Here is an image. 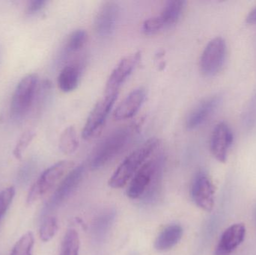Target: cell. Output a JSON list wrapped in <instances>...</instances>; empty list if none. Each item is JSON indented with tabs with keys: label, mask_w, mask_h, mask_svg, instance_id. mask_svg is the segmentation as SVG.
Instances as JSON below:
<instances>
[{
	"label": "cell",
	"mask_w": 256,
	"mask_h": 255,
	"mask_svg": "<svg viewBox=\"0 0 256 255\" xmlns=\"http://www.w3.org/2000/svg\"><path fill=\"white\" fill-rule=\"evenodd\" d=\"M142 118L130 123L110 133L97 147L90 161L92 170H97L121 154L142 126Z\"/></svg>",
	"instance_id": "cell-1"
},
{
	"label": "cell",
	"mask_w": 256,
	"mask_h": 255,
	"mask_svg": "<svg viewBox=\"0 0 256 255\" xmlns=\"http://www.w3.org/2000/svg\"><path fill=\"white\" fill-rule=\"evenodd\" d=\"M162 155L148 159L131 179L127 191L128 197L134 200L142 197L152 200L158 193L162 178Z\"/></svg>",
	"instance_id": "cell-2"
},
{
	"label": "cell",
	"mask_w": 256,
	"mask_h": 255,
	"mask_svg": "<svg viewBox=\"0 0 256 255\" xmlns=\"http://www.w3.org/2000/svg\"><path fill=\"white\" fill-rule=\"evenodd\" d=\"M160 145V141L152 137L142 144L123 160L116 169L109 181V186L114 189L126 187L128 181L138 172L143 164L152 157Z\"/></svg>",
	"instance_id": "cell-3"
},
{
	"label": "cell",
	"mask_w": 256,
	"mask_h": 255,
	"mask_svg": "<svg viewBox=\"0 0 256 255\" xmlns=\"http://www.w3.org/2000/svg\"><path fill=\"white\" fill-rule=\"evenodd\" d=\"M38 76L36 73L22 78L15 88L10 102V118L16 122L22 121L34 106L38 90Z\"/></svg>",
	"instance_id": "cell-4"
},
{
	"label": "cell",
	"mask_w": 256,
	"mask_h": 255,
	"mask_svg": "<svg viewBox=\"0 0 256 255\" xmlns=\"http://www.w3.org/2000/svg\"><path fill=\"white\" fill-rule=\"evenodd\" d=\"M74 167V163L62 160L52 165L44 171L32 187L27 197V203L32 205L48 193L56 184Z\"/></svg>",
	"instance_id": "cell-5"
},
{
	"label": "cell",
	"mask_w": 256,
	"mask_h": 255,
	"mask_svg": "<svg viewBox=\"0 0 256 255\" xmlns=\"http://www.w3.org/2000/svg\"><path fill=\"white\" fill-rule=\"evenodd\" d=\"M118 96V93L104 94L94 105L82 129V136L84 139L90 140L100 135Z\"/></svg>",
	"instance_id": "cell-6"
},
{
	"label": "cell",
	"mask_w": 256,
	"mask_h": 255,
	"mask_svg": "<svg viewBox=\"0 0 256 255\" xmlns=\"http://www.w3.org/2000/svg\"><path fill=\"white\" fill-rule=\"evenodd\" d=\"M85 172V166L80 165L76 168H74L62 181L58 188L54 192L50 199H49L43 211L42 216L43 218L50 215V213L55 211L61 206L78 188L80 184Z\"/></svg>",
	"instance_id": "cell-7"
},
{
	"label": "cell",
	"mask_w": 256,
	"mask_h": 255,
	"mask_svg": "<svg viewBox=\"0 0 256 255\" xmlns=\"http://www.w3.org/2000/svg\"><path fill=\"white\" fill-rule=\"evenodd\" d=\"M226 58V44L222 37H216L208 43L200 58V70L206 76H214L220 71Z\"/></svg>",
	"instance_id": "cell-8"
},
{
	"label": "cell",
	"mask_w": 256,
	"mask_h": 255,
	"mask_svg": "<svg viewBox=\"0 0 256 255\" xmlns=\"http://www.w3.org/2000/svg\"><path fill=\"white\" fill-rule=\"evenodd\" d=\"M142 53L140 51L132 52L124 57L110 75L105 87V94L120 93L122 85L132 74L140 63Z\"/></svg>",
	"instance_id": "cell-9"
},
{
	"label": "cell",
	"mask_w": 256,
	"mask_h": 255,
	"mask_svg": "<svg viewBox=\"0 0 256 255\" xmlns=\"http://www.w3.org/2000/svg\"><path fill=\"white\" fill-rule=\"evenodd\" d=\"M215 187L208 175L198 172L191 187V196L196 206L206 212H212L214 206Z\"/></svg>",
	"instance_id": "cell-10"
},
{
	"label": "cell",
	"mask_w": 256,
	"mask_h": 255,
	"mask_svg": "<svg viewBox=\"0 0 256 255\" xmlns=\"http://www.w3.org/2000/svg\"><path fill=\"white\" fill-rule=\"evenodd\" d=\"M120 16V7L114 1L104 2L99 7L94 19V30L99 37H110L114 34Z\"/></svg>",
	"instance_id": "cell-11"
},
{
	"label": "cell",
	"mask_w": 256,
	"mask_h": 255,
	"mask_svg": "<svg viewBox=\"0 0 256 255\" xmlns=\"http://www.w3.org/2000/svg\"><path fill=\"white\" fill-rule=\"evenodd\" d=\"M232 142L233 133L228 124L225 122L218 123L210 136V149L212 155L220 163H225Z\"/></svg>",
	"instance_id": "cell-12"
},
{
	"label": "cell",
	"mask_w": 256,
	"mask_h": 255,
	"mask_svg": "<svg viewBox=\"0 0 256 255\" xmlns=\"http://www.w3.org/2000/svg\"><path fill=\"white\" fill-rule=\"evenodd\" d=\"M221 102L220 95L210 96L200 101L192 109L186 120L188 130H196L204 124L216 111Z\"/></svg>",
	"instance_id": "cell-13"
},
{
	"label": "cell",
	"mask_w": 256,
	"mask_h": 255,
	"mask_svg": "<svg viewBox=\"0 0 256 255\" xmlns=\"http://www.w3.org/2000/svg\"><path fill=\"white\" fill-rule=\"evenodd\" d=\"M146 98V91L144 88L132 90L127 97L120 103L114 112L115 121H121L130 119L141 109Z\"/></svg>",
	"instance_id": "cell-14"
},
{
	"label": "cell",
	"mask_w": 256,
	"mask_h": 255,
	"mask_svg": "<svg viewBox=\"0 0 256 255\" xmlns=\"http://www.w3.org/2000/svg\"><path fill=\"white\" fill-rule=\"evenodd\" d=\"M246 227L238 223L228 227L221 235L215 255H230L244 241Z\"/></svg>",
	"instance_id": "cell-15"
},
{
	"label": "cell",
	"mask_w": 256,
	"mask_h": 255,
	"mask_svg": "<svg viewBox=\"0 0 256 255\" xmlns=\"http://www.w3.org/2000/svg\"><path fill=\"white\" fill-rule=\"evenodd\" d=\"M183 229L179 225L166 227L155 240L154 248L159 252H166L174 248L182 240Z\"/></svg>",
	"instance_id": "cell-16"
},
{
	"label": "cell",
	"mask_w": 256,
	"mask_h": 255,
	"mask_svg": "<svg viewBox=\"0 0 256 255\" xmlns=\"http://www.w3.org/2000/svg\"><path fill=\"white\" fill-rule=\"evenodd\" d=\"M186 1L183 0H172L167 1L158 16L160 18L165 28L172 26L178 22L186 8Z\"/></svg>",
	"instance_id": "cell-17"
},
{
	"label": "cell",
	"mask_w": 256,
	"mask_h": 255,
	"mask_svg": "<svg viewBox=\"0 0 256 255\" xmlns=\"http://www.w3.org/2000/svg\"><path fill=\"white\" fill-rule=\"evenodd\" d=\"M81 69L76 64L66 66L58 76V86L64 93L74 91L80 80Z\"/></svg>",
	"instance_id": "cell-18"
},
{
	"label": "cell",
	"mask_w": 256,
	"mask_h": 255,
	"mask_svg": "<svg viewBox=\"0 0 256 255\" xmlns=\"http://www.w3.org/2000/svg\"><path fill=\"white\" fill-rule=\"evenodd\" d=\"M115 218V212L105 211L97 217L92 226V234L96 241H102L109 233Z\"/></svg>",
	"instance_id": "cell-19"
},
{
	"label": "cell",
	"mask_w": 256,
	"mask_h": 255,
	"mask_svg": "<svg viewBox=\"0 0 256 255\" xmlns=\"http://www.w3.org/2000/svg\"><path fill=\"white\" fill-rule=\"evenodd\" d=\"M79 148L78 132L73 126L68 127L60 138V148L64 154H73Z\"/></svg>",
	"instance_id": "cell-20"
},
{
	"label": "cell",
	"mask_w": 256,
	"mask_h": 255,
	"mask_svg": "<svg viewBox=\"0 0 256 255\" xmlns=\"http://www.w3.org/2000/svg\"><path fill=\"white\" fill-rule=\"evenodd\" d=\"M79 235L74 229H69L63 239L60 255H79Z\"/></svg>",
	"instance_id": "cell-21"
},
{
	"label": "cell",
	"mask_w": 256,
	"mask_h": 255,
	"mask_svg": "<svg viewBox=\"0 0 256 255\" xmlns=\"http://www.w3.org/2000/svg\"><path fill=\"white\" fill-rule=\"evenodd\" d=\"M87 35L85 29H76L69 35L66 42V49L68 53H74L80 50L86 43Z\"/></svg>",
	"instance_id": "cell-22"
},
{
	"label": "cell",
	"mask_w": 256,
	"mask_h": 255,
	"mask_svg": "<svg viewBox=\"0 0 256 255\" xmlns=\"http://www.w3.org/2000/svg\"><path fill=\"white\" fill-rule=\"evenodd\" d=\"M58 230V221L54 216H48L42 220V226L39 231L40 239L43 242H49L54 238Z\"/></svg>",
	"instance_id": "cell-23"
},
{
	"label": "cell",
	"mask_w": 256,
	"mask_h": 255,
	"mask_svg": "<svg viewBox=\"0 0 256 255\" xmlns=\"http://www.w3.org/2000/svg\"><path fill=\"white\" fill-rule=\"evenodd\" d=\"M34 242L33 234L27 232L16 243L10 255H32Z\"/></svg>",
	"instance_id": "cell-24"
},
{
	"label": "cell",
	"mask_w": 256,
	"mask_h": 255,
	"mask_svg": "<svg viewBox=\"0 0 256 255\" xmlns=\"http://www.w3.org/2000/svg\"><path fill=\"white\" fill-rule=\"evenodd\" d=\"M34 136H36V133L31 130H26L21 135L14 149L13 154L15 158L18 159V160H20L22 158V154L28 148V145L34 139Z\"/></svg>",
	"instance_id": "cell-25"
},
{
	"label": "cell",
	"mask_w": 256,
	"mask_h": 255,
	"mask_svg": "<svg viewBox=\"0 0 256 255\" xmlns=\"http://www.w3.org/2000/svg\"><path fill=\"white\" fill-rule=\"evenodd\" d=\"M36 169V165L34 161L28 160V161L26 162L21 166L19 172H18V177H16L18 184H20V185H26V184H28L32 178Z\"/></svg>",
	"instance_id": "cell-26"
},
{
	"label": "cell",
	"mask_w": 256,
	"mask_h": 255,
	"mask_svg": "<svg viewBox=\"0 0 256 255\" xmlns=\"http://www.w3.org/2000/svg\"><path fill=\"white\" fill-rule=\"evenodd\" d=\"M164 23L158 15L148 18L143 22L142 30L146 35H153L158 34L160 31L164 29Z\"/></svg>",
	"instance_id": "cell-27"
},
{
	"label": "cell",
	"mask_w": 256,
	"mask_h": 255,
	"mask_svg": "<svg viewBox=\"0 0 256 255\" xmlns=\"http://www.w3.org/2000/svg\"><path fill=\"white\" fill-rule=\"evenodd\" d=\"M15 195L14 187H8L0 193V221L7 212Z\"/></svg>",
	"instance_id": "cell-28"
},
{
	"label": "cell",
	"mask_w": 256,
	"mask_h": 255,
	"mask_svg": "<svg viewBox=\"0 0 256 255\" xmlns=\"http://www.w3.org/2000/svg\"><path fill=\"white\" fill-rule=\"evenodd\" d=\"M48 1L46 0H32L28 2L26 6V13L28 14H34V13H38L40 10H43Z\"/></svg>",
	"instance_id": "cell-29"
},
{
	"label": "cell",
	"mask_w": 256,
	"mask_h": 255,
	"mask_svg": "<svg viewBox=\"0 0 256 255\" xmlns=\"http://www.w3.org/2000/svg\"><path fill=\"white\" fill-rule=\"evenodd\" d=\"M246 22L250 24L256 23V6L246 16Z\"/></svg>",
	"instance_id": "cell-30"
},
{
	"label": "cell",
	"mask_w": 256,
	"mask_h": 255,
	"mask_svg": "<svg viewBox=\"0 0 256 255\" xmlns=\"http://www.w3.org/2000/svg\"><path fill=\"white\" fill-rule=\"evenodd\" d=\"M255 218H256V208L255 211Z\"/></svg>",
	"instance_id": "cell-31"
}]
</instances>
